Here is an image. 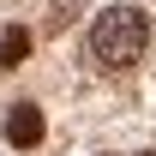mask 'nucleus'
I'll return each mask as SVG.
<instances>
[{
    "label": "nucleus",
    "instance_id": "7ed1b4c3",
    "mask_svg": "<svg viewBox=\"0 0 156 156\" xmlns=\"http://www.w3.org/2000/svg\"><path fill=\"white\" fill-rule=\"evenodd\" d=\"M30 54V30L24 24H6V36H0V66H18Z\"/></svg>",
    "mask_w": 156,
    "mask_h": 156
},
{
    "label": "nucleus",
    "instance_id": "f03ea898",
    "mask_svg": "<svg viewBox=\"0 0 156 156\" xmlns=\"http://www.w3.org/2000/svg\"><path fill=\"white\" fill-rule=\"evenodd\" d=\"M0 132H6L12 150H36L42 144V108L36 102H6V126Z\"/></svg>",
    "mask_w": 156,
    "mask_h": 156
},
{
    "label": "nucleus",
    "instance_id": "f257e3e1",
    "mask_svg": "<svg viewBox=\"0 0 156 156\" xmlns=\"http://www.w3.org/2000/svg\"><path fill=\"white\" fill-rule=\"evenodd\" d=\"M144 48H150V18H144L138 6H108V12H96V24H90V60H96V66L120 72V66H132Z\"/></svg>",
    "mask_w": 156,
    "mask_h": 156
},
{
    "label": "nucleus",
    "instance_id": "20e7f679",
    "mask_svg": "<svg viewBox=\"0 0 156 156\" xmlns=\"http://www.w3.org/2000/svg\"><path fill=\"white\" fill-rule=\"evenodd\" d=\"M72 6H78V0H54V24H66V18H72Z\"/></svg>",
    "mask_w": 156,
    "mask_h": 156
}]
</instances>
